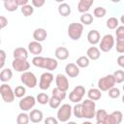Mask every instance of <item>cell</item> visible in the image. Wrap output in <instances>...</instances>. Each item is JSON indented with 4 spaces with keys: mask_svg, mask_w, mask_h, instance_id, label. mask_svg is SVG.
<instances>
[{
    "mask_svg": "<svg viewBox=\"0 0 124 124\" xmlns=\"http://www.w3.org/2000/svg\"><path fill=\"white\" fill-rule=\"evenodd\" d=\"M36 100H37V102H38L39 104H41V105H46V104H48V102H49V97H48V95H47L46 93L42 92V93H39V94L37 95Z\"/></svg>",
    "mask_w": 124,
    "mask_h": 124,
    "instance_id": "cell-33",
    "label": "cell"
},
{
    "mask_svg": "<svg viewBox=\"0 0 124 124\" xmlns=\"http://www.w3.org/2000/svg\"><path fill=\"white\" fill-rule=\"evenodd\" d=\"M67 124H77V122H75V121H68Z\"/></svg>",
    "mask_w": 124,
    "mask_h": 124,
    "instance_id": "cell-53",
    "label": "cell"
},
{
    "mask_svg": "<svg viewBox=\"0 0 124 124\" xmlns=\"http://www.w3.org/2000/svg\"><path fill=\"white\" fill-rule=\"evenodd\" d=\"M117 64L121 68H124V54H122V55L117 57Z\"/></svg>",
    "mask_w": 124,
    "mask_h": 124,
    "instance_id": "cell-50",
    "label": "cell"
},
{
    "mask_svg": "<svg viewBox=\"0 0 124 124\" xmlns=\"http://www.w3.org/2000/svg\"><path fill=\"white\" fill-rule=\"evenodd\" d=\"M73 113L77 118H83V112H82V105L81 103L76 104L73 108Z\"/></svg>",
    "mask_w": 124,
    "mask_h": 124,
    "instance_id": "cell-32",
    "label": "cell"
},
{
    "mask_svg": "<svg viewBox=\"0 0 124 124\" xmlns=\"http://www.w3.org/2000/svg\"><path fill=\"white\" fill-rule=\"evenodd\" d=\"M45 62H46V57L44 56H34L33 59H32V64L35 66V67H38V68H42L44 69L45 68Z\"/></svg>",
    "mask_w": 124,
    "mask_h": 124,
    "instance_id": "cell-27",
    "label": "cell"
},
{
    "mask_svg": "<svg viewBox=\"0 0 124 124\" xmlns=\"http://www.w3.org/2000/svg\"><path fill=\"white\" fill-rule=\"evenodd\" d=\"M82 112H83V118L86 119H92L95 117L96 114V104L95 101H92L90 99H86L82 101Z\"/></svg>",
    "mask_w": 124,
    "mask_h": 124,
    "instance_id": "cell-1",
    "label": "cell"
},
{
    "mask_svg": "<svg viewBox=\"0 0 124 124\" xmlns=\"http://www.w3.org/2000/svg\"><path fill=\"white\" fill-rule=\"evenodd\" d=\"M115 40L111 34H106L99 43V48L103 52H108L114 46Z\"/></svg>",
    "mask_w": 124,
    "mask_h": 124,
    "instance_id": "cell-5",
    "label": "cell"
},
{
    "mask_svg": "<svg viewBox=\"0 0 124 124\" xmlns=\"http://www.w3.org/2000/svg\"><path fill=\"white\" fill-rule=\"evenodd\" d=\"M73 113V108L69 104H63L59 107L57 110V119L60 122H68L72 116Z\"/></svg>",
    "mask_w": 124,
    "mask_h": 124,
    "instance_id": "cell-4",
    "label": "cell"
},
{
    "mask_svg": "<svg viewBox=\"0 0 124 124\" xmlns=\"http://www.w3.org/2000/svg\"><path fill=\"white\" fill-rule=\"evenodd\" d=\"M68 36L70 39L74 41H78L80 39L82 33H83V24L78 22H72L68 26Z\"/></svg>",
    "mask_w": 124,
    "mask_h": 124,
    "instance_id": "cell-2",
    "label": "cell"
},
{
    "mask_svg": "<svg viewBox=\"0 0 124 124\" xmlns=\"http://www.w3.org/2000/svg\"><path fill=\"white\" fill-rule=\"evenodd\" d=\"M122 103H123V104H124V95H123V96H122Z\"/></svg>",
    "mask_w": 124,
    "mask_h": 124,
    "instance_id": "cell-56",
    "label": "cell"
},
{
    "mask_svg": "<svg viewBox=\"0 0 124 124\" xmlns=\"http://www.w3.org/2000/svg\"><path fill=\"white\" fill-rule=\"evenodd\" d=\"M29 118H30V121L33 122V123H40L43 118H44V114H43V111L40 110V109H37V108H34L30 111L29 113Z\"/></svg>",
    "mask_w": 124,
    "mask_h": 124,
    "instance_id": "cell-19",
    "label": "cell"
},
{
    "mask_svg": "<svg viewBox=\"0 0 124 124\" xmlns=\"http://www.w3.org/2000/svg\"><path fill=\"white\" fill-rule=\"evenodd\" d=\"M81 124H93V123H91L90 121H84V122H82Z\"/></svg>",
    "mask_w": 124,
    "mask_h": 124,
    "instance_id": "cell-54",
    "label": "cell"
},
{
    "mask_svg": "<svg viewBox=\"0 0 124 124\" xmlns=\"http://www.w3.org/2000/svg\"><path fill=\"white\" fill-rule=\"evenodd\" d=\"M123 120V114L120 110H114L111 113L108 114L105 121L106 124H120Z\"/></svg>",
    "mask_w": 124,
    "mask_h": 124,
    "instance_id": "cell-12",
    "label": "cell"
},
{
    "mask_svg": "<svg viewBox=\"0 0 124 124\" xmlns=\"http://www.w3.org/2000/svg\"><path fill=\"white\" fill-rule=\"evenodd\" d=\"M16 3L18 5V7H23L28 4V0H16Z\"/></svg>",
    "mask_w": 124,
    "mask_h": 124,
    "instance_id": "cell-51",
    "label": "cell"
},
{
    "mask_svg": "<svg viewBox=\"0 0 124 124\" xmlns=\"http://www.w3.org/2000/svg\"><path fill=\"white\" fill-rule=\"evenodd\" d=\"M116 83H122L124 81V71L123 70H116L113 74Z\"/></svg>",
    "mask_w": 124,
    "mask_h": 124,
    "instance_id": "cell-40",
    "label": "cell"
},
{
    "mask_svg": "<svg viewBox=\"0 0 124 124\" xmlns=\"http://www.w3.org/2000/svg\"><path fill=\"white\" fill-rule=\"evenodd\" d=\"M87 96H88V99L92 101H98L101 99L102 93L99 88H90L87 91Z\"/></svg>",
    "mask_w": 124,
    "mask_h": 124,
    "instance_id": "cell-24",
    "label": "cell"
},
{
    "mask_svg": "<svg viewBox=\"0 0 124 124\" xmlns=\"http://www.w3.org/2000/svg\"><path fill=\"white\" fill-rule=\"evenodd\" d=\"M89 63H90V59L87 57V56H79L77 60H76V64L79 67V68H87L89 66Z\"/></svg>",
    "mask_w": 124,
    "mask_h": 124,
    "instance_id": "cell-28",
    "label": "cell"
},
{
    "mask_svg": "<svg viewBox=\"0 0 124 124\" xmlns=\"http://www.w3.org/2000/svg\"><path fill=\"white\" fill-rule=\"evenodd\" d=\"M45 3H46L45 0H32L31 1L32 6L35 7V8H41L45 5Z\"/></svg>",
    "mask_w": 124,
    "mask_h": 124,
    "instance_id": "cell-47",
    "label": "cell"
},
{
    "mask_svg": "<svg viewBox=\"0 0 124 124\" xmlns=\"http://www.w3.org/2000/svg\"><path fill=\"white\" fill-rule=\"evenodd\" d=\"M54 55H55V58L57 60H66V59H68L70 52H69V49L67 47L58 46L54 51Z\"/></svg>",
    "mask_w": 124,
    "mask_h": 124,
    "instance_id": "cell-16",
    "label": "cell"
},
{
    "mask_svg": "<svg viewBox=\"0 0 124 124\" xmlns=\"http://www.w3.org/2000/svg\"><path fill=\"white\" fill-rule=\"evenodd\" d=\"M54 79V76L50 72H45L41 75L40 77V81H39V87L41 90H46L49 88L51 82Z\"/></svg>",
    "mask_w": 124,
    "mask_h": 124,
    "instance_id": "cell-9",
    "label": "cell"
},
{
    "mask_svg": "<svg viewBox=\"0 0 124 124\" xmlns=\"http://www.w3.org/2000/svg\"><path fill=\"white\" fill-rule=\"evenodd\" d=\"M58 67V61L55 58H51V57H46V62H45V68L46 70L51 72L53 70H55Z\"/></svg>",
    "mask_w": 124,
    "mask_h": 124,
    "instance_id": "cell-22",
    "label": "cell"
},
{
    "mask_svg": "<svg viewBox=\"0 0 124 124\" xmlns=\"http://www.w3.org/2000/svg\"><path fill=\"white\" fill-rule=\"evenodd\" d=\"M65 73L70 78H77L79 75V67L76 63H68L65 66Z\"/></svg>",
    "mask_w": 124,
    "mask_h": 124,
    "instance_id": "cell-13",
    "label": "cell"
},
{
    "mask_svg": "<svg viewBox=\"0 0 124 124\" xmlns=\"http://www.w3.org/2000/svg\"><path fill=\"white\" fill-rule=\"evenodd\" d=\"M15 95L16 98H23L25 97V93H26V88L23 85H18L15 88Z\"/></svg>",
    "mask_w": 124,
    "mask_h": 124,
    "instance_id": "cell-37",
    "label": "cell"
},
{
    "mask_svg": "<svg viewBox=\"0 0 124 124\" xmlns=\"http://www.w3.org/2000/svg\"><path fill=\"white\" fill-rule=\"evenodd\" d=\"M122 89H123V91H124V84H123V86H122Z\"/></svg>",
    "mask_w": 124,
    "mask_h": 124,
    "instance_id": "cell-57",
    "label": "cell"
},
{
    "mask_svg": "<svg viewBox=\"0 0 124 124\" xmlns=\"http://www.w3.org/2000/svg\"><path fill=\"white\" fill-rule=\"evenodd\" d=\"M96 124H106V123L105 122H101V121H97Z\"/></svg>",
    "mask_w": 124,
    "mask_h": 124,
    "instance_id": "cell-55",
    "label": "cell"
},
{
    "mask_svg": "<svg viewBox=\"0 0 124 124\" xmlns=\"http://www.w3.org/2000/svg\"><path fill=\"white\" fill-rule=\"evenodd\" d=\"M116 51L124 53V37H116Z\"/></svg>",
    "mask_w": 124,
    "mask_h": 124,
    "instance_id": "cell-38",
    "label": "cell"
},
{
    "mask_svg": "<svg viewBox=\"0 0 124 124\" xmlns=\"http://www.w3.org/2000/svg\"><path fill=\"white\" fill-rule=\"evenodd\" d=\"M28 51L34 54L35 56H39L43 51V46L37 41H32L28 44Z\"/></svg>",
    "mask_w": 124,
    "mask_h": 124,
    "instance_id": "cell-14",
    "label": "cell"
},
{
    "mask_svg": "<svg viewBox=\"0 0 124 124\" xmlns=\"http://www.w3.org/2000/svg\"><path fill=\"white\" fill-rule=\"evenodd\" d=\"M120 21H121V23L124 25V14L121 16V17H120Z\"/></svg>",
    "mask_w": 124,
    "mask_h": 124,
    "instance_id": "cell-52",
    "label": "cell"
},
{
    "mask_svg": "<svg viewBox=\"0 0 124 124\" xmlns=\"http://www.w3.org/2000/svg\"><path fill=\"white\" fill-rule=\"evenodd\" d=\"M72 10H71V7L68 3H60L59 6H58V13L60 16H70Z\"/></svg>",
    "mask_w": 124,
    "mask_h": 124,
    "instance_id": "cell-25",
    "label": "cell"
},
{
    "mask_svg": "<svg viewBox=\"0 0 124 124\" xmlns=\"http://www.w3.org/2000/svg\"><path fill=\"white\" fill-rule=\"evenodd\" d=\"M6 52L5 50L1 49L0 50V69L3 70L4 69V65H5V60H6Z\"/></svg>",
    "mask_w": 124,
    "mask_h": 124,
    "instance_id": "cell-45",
    "label": "cell"
},
{
    "mask_svg": "<svg viewBox=\"0 0 124 124\" xmlns=\"http://www.w3.org/2000/svg\"><path fill=\"white\" fill-rule=\"evenodd\" d=\"M51 93H52V96H54V97L60 99L61 101L66 98V92H64V91H62V90H60V89H58L57 87L53 88L52 91H51Z\"/></svg>",
    "mask_w": 124,
    "mask_h": 124,
    "instance_id": "cell-41",
    "label": "cell"
},
{
    "mask_svg": "<svg viewBox=\"0 0 124 124\" xmlns=\"http://www.w3.org/2000/svg\"><path fill=\"white\" fill-rule=\"evenodd\" d=\"M20 80H21V82H22L25 86H27V87H29V88H34V87H36V85H37V83H38L37 77L35 76L34 73H32V72H30V71H27V72L22 73L21 76H20Z\"/></svg>",
    "mask_w": 124,
    "mask_h": 124,
    "instance_id": "cell-6",
    "label": "cell"
},
{
    "mask_svg": "<svg viewBox=\"0 0 124 124\" xmlns=\"http://www.w3.org/2000/svg\"><path fill=\"white\" fill-rule=\"evenodd\" d=\"M82 98H83V97L78 95V94L75 93L73 90H72V91L70 92V94H69V100H70L71 102L75 103V104H78V103H80V101H82Z\"/></svg>",
    "mask_w": 124,
    "mask_h": 124,
    "instance_id": "cell-42",
    "label": "cell"
},
{
    "mask_svg": "<svg viewBox=\"0 0 124 124\" xmlns=\"http://www.w3.org/2000/svg\"><path fill=\"white\" fill-rule=\"evenodd\" d=\"M87 41L92 46H95V45L99 44L100 41H101V35H100L99 31L96 30V29L90 30L88 32V34H87Z\"/></svg>",
    "mask_w": 124,
    "mask_h": 124,
    "instance_id": "cell-15",
    "label": "cell"
},
{
    "mask_svg": "<svg viewBox=\"0 0 124 124\" xmlns=\"http://www.w3.org/2000/svg\"><path fill=\"white\" fill-rule=\"evenodd\" d=\"M115 83H116V81H115L113 75H107V76L99 78L97 85L101 91H108L109 89L114 87Z\"/></svg>",
    "mask_w": 124,
    "mask_h": 124,
    "instance_id": "cell-3",
    "label": "cell"
},
{
    "mask_svg": "<svg viewBox=\"0 0 124 124\" xmlns=\"http://www.w3.org/2000/svg\"><path fill=\"white\" fill-rule=\"evenodd\" d=\"M45 124H58V119L53 116H48L44 120Z\"/></svg>",
    "mask_w": 124,
    "mask_h": 124,
    "instance_id": "cell-46",
    "label": "cell"
},
{
    "mask_svg": "<svg viewBox=\"0 0 124 124\" xmlns=\"http://www.w3.org/2000/svg\"><path fill=\"white\" fill-rule=\"evenodd\" d=\"M118 24H119L118 23V19L116 17H114V16L108 17V20H107V27L108 29H111V30L116 29L118 27Z\"/></svg>",
    "mask_w": 124,
    "mask_h": 124,
    "instance_id": "cell-35",
    "label": "cell"
},
{
    "mask_svg": "<svg viewBox=\"0 0 124 124\" xmlns=\"http://www.w3.org/2000/svg\"><path fill=\"white\" fill-rule=\"evenodd\" d=\"M107 14V10L104 8V7H96L94 10H93V15L95 17L97 18H101V17H104Z\"/></svg>",
    "mask_w": 124,
    "mask_h": 124,
    "instance_id": "cell-36",
    "label": "cell"
},
{
    "mask_svg": "<svg viewBox=\"0 0 124 124\" xmlns=\"http://www.w3.org/2000/svg\"><path fill=\"white\" fill-rule=\"evenodd\" d=\"M115 34H116V37H124V25L118 26L116 28Z\"/></svg>",
    "mask_w": 124,
    "mask_h": 124,
    "instance_id": "cell-48",
    "label": "cell"
},
{
    "mask_svg": "<svg viewBox=\"0 0 124 124\" xmlns=\"http://www.w3.org/2000/svg\"><path fill=\"white\" fill-rule=\"evenodd\" d=\"M0 94H1L3 101L6 103H12V102H14V100L16 98L15 91L12 89L11 85H9L7 83H3L0 86Z\"/></svg>",
    "mask_w": 124,
    "mask_h": 124,
    "instance_id": "cell-7",
    "label": "cell"
},
{
    "mask_svg": "<svg viewBox=\"0 0 124 124\" xmlns=\"http://www.w3.org/2000/svg\"><path fill=\"white\" fill-rule=\"evenodd\" d=\"M80 22L81 24H85V25H90L92 22H93V16L89 13H85V14H82L80 16Z\"/></svg>",
    "mask_w": 124,
    "mask_h": 124,
    "instance_id": "cell-31",
    "label": "cell"
},
{
    "mask_svg": "<svg viewBox=\"0 0 124 124\" xmlns=\"http://www.w3.org/2000/svg\"><path fill=\"white\" fill-rule=\"evenodd\" d=\"M48 105L51 108H58L60 106H61V100L54 97V96H51L49 98V102H48Z\"/></svg>",
    "mask_w": 124,
    "mask_h": 124,
    "instance_id": "cell-39",
    "label": "cell"
},
{
    "mask_svg": "<svg viewBox=\"0 0 124 124\" xmlns=\"http://www.w3.org/2000/svg\"><path fill=\"white\" fill-rule=\"evenodd\" d=\"M93 3V0H79V2L78 3V11L81 14H85L90 10Z\"/></svg>",
    "mask_w": 124,
    "mask_h": 124,
    "instance_id": "cell-17",
    "label": "cell"
},
{
    "mask_svg": "<svg viewBox=\"0 0 124 124\" xmlns=\"http://www.w3.org/2000/svg\"><path fill=\"white\" fill-rule=\"evenodd\" d=\"M29 121V114H27L26 112H20L16 116V124H28Z\"/></svg>",
    "mask_w": 124,
    "mask_h": 124,
    "instance_id": "cell-30",
    "label": "cell"
},
{
    "mask_svg": "<svg viewBox=\"0 0 124 124\" xmlns=\"http://www.w3.org/2000/svg\"><path fill=\"white\" fill-rule=\"evenodd\" d=\"M73 91H74L75 93H77L78 95L81 96V97H83V96L85 95V88H84L82 85H77V86L73 89Z\"/></svg>",
    "mask_w": 124,
    "mask_h": 124,
    "instance_id": "cell-44",
    "label": "cell"
},
{
    "mask_svg": "<svg viewBox=\"0 0 124 124\" xmlns=\"http://www.w3.org/2000/svg\"><path fill=\"white\" fill-rule=\"evenodd\" d=\"M20 10H21L22 15H23L24 16H26V17H27V16H30L33 15V13H34V7H33L32 5H30V4H27V5L23 6V7H21Z\"/></svg>",
    "mask_w": 124,
    "mask_h": 124,
    "instance_id": "cell-34",
    "label": "cell"
},
{
    "mask_svg": "<svg viewBox=\"0 0 124 124\" xmlns=\"http://www.w3.org/2000/svg\"><path fill=\"white\" fill-rule=\"evenodd\" d=\"M108 112L106 109L104 108H100L98 110H96V114H95V118H96V121H101V122H105L106 119H107V116H108Z\"/></svg>",
    "mask_w": 124,
    "mask_h": 124,
    "instance_id": "cell-29",
    "label": "cell"
},
{
    "mask_svg": "<svg viewBox=\"0 0 124 124\" xmlns=\"http://www.w3.org/2000/svg\"><path fill=\"white\" fill-rule=\"evenodd\" d=\"M55 83H56V87L64 92H67L68 89H69V80H68V78L63 75V74H58L56 75L55 77Z\"/></svg>",
    "mask_w": 124,
    "mask_h": 124,
    "instance_id": "cell-11",
    "label": "cell"
},
{
    "mask_svg": "<svg viewBox=\"0 0 124 124\" xmlns=\"http://www.w3.org/2000/svg\"><path fill=\"white\" fill-rule=\"evenodd\" d=\"M47 37V32L45 28H37L33 32V38L34 41H37L39 43L44 42Z\"/></svg>",
    "mask_w": 124,
    "mask_h": 124,
    "instance_id": "cell-18",
    "label": "cell"
},
{
    "mask_svg": "<svg viewBox=\"0 0 124 124\" xmlns=\"http://www.w3.org/2000/svg\"><path fill=\"white\" fill-rule=\"evenodd\" d=\"M3 4H4L5 9L8 12H15L18 8V5L16 3V0H5L3 2Z\"/></svg>",
    "mask_w": 124,
    "mask_h": 124,
    "instance_id": "cell-26",
    "label": "cell"
},
{
    "mask_svg": "<svg viewBox=\"0 0 124 124\" xmlns=\"http://www.w3.org/2000/svg\"><path fill=\"white\" fill-rule=\"evenodd\" d=\"M13 55H14V59H25V60H27L28 51L24 47H16L14 50Z\"/></svg>",
    "mask_w": 124,
    "mask_h": 124,
    "instance_id": "cell-21",
    "label": "cell"
},
{
    "mask_svg": "<svg viewBox=\"0 0 124 124\" xmlns=\"http://www.w3.org/2000/svg\"><path fill=\"white\" fill-rule=\"evenodd\" d=\"M7 25H8V19L4 16H0V28L4 29Z\"/></svg>",
    "mask_w": 124,
    "mask_h": 124,
    "instance_id": "cell-49",
    "label": "cell"
},
{
    "mask_svg": "<svg viewBox=\"0 0 124 124\" xmlns=\"http://www.w3.org/2000/svg\"><path fill=\"white\" fill-rule=\"evenodd\" d=\"M108 97L109 98H111V99H116V98H118L119 96H120V90H119V88H117V87H112L111 89H109L108 91Z\"/></svg>",
    "mask_w": 124,
    "mask_h": 124,
    "instance_id": "cell-43",
    "label": "cell"
},
{
    "mask_svg": "<svg viewBox=\"0 0 124 124\" xmlns=\"http://www.w3.org/2000/svg\"><path fill=\"white\" fill-rule=\"evenodd\" d=\"M12 67L16 72L24 73L30 68V63L25 59H14L12 62Z\"/></svg>",
    "mask_w": 124,
    "mask_h": 124,
    "instance_id": "cell-10",
    "label": "cell"
},
{
    "mask_svg": "<svg viewBox=\"0 0 124 124\" xmlns=\"http://www.w3.org/2000/svg\"><path fill=\"white\" fill-rule=\"evenodd\" d=\"M36 102H37V100L34 96L28 95V96H25L20 99V101L18 103V107L22 111H28V110H31V108H33L35 107Z\"/></svg>",
    "mask_w": 124,
    "mask_h": 124,
    "instance_id": "cell-8",
    "label": "cell"
},
{
    "mask_svg": "<svg viewBox=\"0 0 124 124\" xmlns=\"http://www.w3.org/2000/svg\"><path fill=\"white\" fill-rule=\"evenodd\" d=\"M123 119H124V116H123Z\"/></svg>",
    "mask_w": 124,
    "mask_h": 124,
    "instance_id": "cell-58",
    "label": "cell"
},
{
    "mask_svg": "<svg viewBox=\"0 0 124 124\" xmlns=\"http://www.w3.org/2000/svg\"><path fill=\"white\" fill-rule=\"evenodd\" d=\"M86 56L90 60H98L101 56L100 48H98L97 46H90L86 51Z\"/></svg>",
    "mask_w": 124,
    "mask_h": 124,
    "instance_id": "cell-20",
    "label": "cell"
},
{
    "mask_svg": "<svg viewBox=\"0 0 124 124\" xmlns=\"http://www.w3.org/2000/svg\"><path fill=\"white\" fill-rule=\"evenodd\" d=\"M13 78V72L11 69L9 68H4L1 73H0V80L3 82V83H6L8 82L9 80H11Z\"/></svg>",
    "mask_w": 124,
    "mask_h": 124,
    "instance_id": "cell-23",
    "label": "cell"
}]
</instances>
